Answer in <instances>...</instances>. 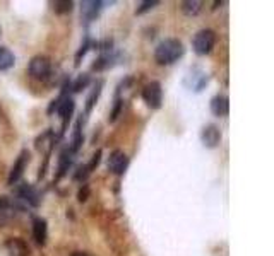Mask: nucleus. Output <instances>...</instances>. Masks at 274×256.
<instances>
[{"mask_svg":"<svg viewBox=\"0 0 274 256\" xmlns=\"http://www.w3.org/2000/svg\"><path fill=\"white\" fill-rule=\"evenodd\" d=\"M182 55H184V45H182V41H178V39H175V38L161 41L154 52V58L159 65L175 63Z\"/></svg>","mask_w":274,"mask_h":256,"instance_id":"obj_1","label":"nucleus"},{"mask_svg":"<svg viewBox=\"0 0 274 256\" xmlns=\"http://www.w3.org/2000/svg\"><path fill=\"white\" fill-rule=\"evenodd\" d=\"M216 45V33L213 29H200L192 39L194 52L197 55H208Z\"/></svg>","mask_w":274,"mask_h":256,"instance_id":"obj_2","label":"nucleus"},{"mask_svg":"<svg viewBox=\"0 0 274 256\" xmlns=\"http://www.w3.org/2000/svg\"><path fill=\"white\" fill-rule=\"evenodd\" d=\"M143 99L149 108L158 110L161 106V103H163V89H161V84L156 81L149 82L143 89Z\"/></svg>","mask_w":274,"mask_h":256,"instance_id":"obj_3","label":"nucleus"},{"mask_svg":"<svg viewBox=\"0 0 274 256\" xmlns=\"http://www.w3.org/2000/svg\"><path fill=\"white\" fill-rule=\"evenodd\" d=\"M28 72L29 75L34 77V79H47L50 75L52 72V63L48 60L47 57H34L31 62H29V67H28Z\"/></svg>","mask_w":274,"mask_h":256,"instance_id":"obj_4","label":"nucleus"},{"mask_svg":"<svg viewBox=\"0 0 274 256\" xmlns=\"http://www.w3.org/2000/svg\"><path fill=\"white\" fill-rule=\"evenodd\" d=\"M129 167V157L124 150H113L108 157V169L113 174H124Z\"/></svg>","mask_w":274,"mask_h":256,"instance_id":"obj_5","label":"nucleus"},{"mask_svg":"<svg viewBox=\"0 0 274 256\" xmlns=\"http://www.w3.org/2000/svg\"><path fill=\"white\" fill-rule=\"evenodd\" d=\"M28 162H29V152L28 150H22L21 154H19L17 161L14 162L12 169H11V174H9V180H7L9 185H14L19 178H21L22 173H24V169H26V166H28Z\"/></svg>","mask_w":274,"mask_h":256,"instance_id":"obj_6","label":"nucleus"},{"mask_svg":"<svg viewBox=\"0 0 274 256\" xmlns=\"http://www.w3.org/2000/svg\"><path fill=\"white\" fill-rule=\"evenodd\" d=\"M200 139H202V144L206 147L214 149V147H218L219 142H221V132H219V128L216 125H208V126H204Z\"/></svg>","mask_w":274,"mask_h":256,"instance_id":"obj_7","label":"nucleus"},{"mask_svg":"<svg viewBox=\"0 0 274 256\" xmlns=\"http://www.w3.org/2000/svg\"><path fill=\"white\" fill-rule=\"evenodd\" d=\"M16 193L19 196V200H24L28 205H31V207H38V205H40V195H38V191L34 190L33 186L21 185L16 190Z\"/></svg>","mask_w":274,"mask_h":256,"instance_id":"obj_8","label":"nucleus"},{"mask_svg":"<svg viewBox=\"0 0 274 256\" xmlns=\"http://www.w3.org/2000/svg\"><path fill=\"white\" fill-rule=\"evenodd\" d=\"M6 248H7L9 256H29L28 244L24 243L22 239H19V238H11V239H9L6 243Z\"/></svg>","mask_w":274,"mask_h":256,"instance_id":"obj_9","label":"nucleus"},{"mask_svg":"<svg viewBox=\"0 0 274 256\" xmlns=\"http://www.w3.org/2000/svg\"><path fill=\"white\" fill-rule=\"evenodd\" d=\"M33 236L36 239L38 244H45L47 243V236H48V229H47V220L36 217L33 220Z\"/></svg>","mask_w":274,"mask_h":256,"instance_id":"obj_10","label":"nucleus"},{"mask_svg":"<svg viewBox=\"0 0 274 256\" xmlns=\"http://www.w3.org/2000/svg\"><path fill=\"white\" fill-rule=\"evenodd\" d=\"M57 110H58V115H60V118L63 120V125H65L67 120L72 116V113H74V101H72L71 97L58 99L57 101Z\"/></svg>","mask_w":274,"mask_h":256,"instance_id":"obj_11","label":"nucleus"},{"mask_svg":"<svg viewBox=\"0 0 274 256\" xmlns=\"http://www.w3.org/2000/svg\"><path fill=\"white\" fill-rule=\"evenodd\" d=\"M211 111L216 116H224L230 111V101L226 96H216L211 99Z\"/></svg>","mask_w":274,"mask_h":256,"instance_id":"obj_12","label":"nucleus"},{"mask_svg":"<svg viewBox=\"0 0 274 256\" xmlns=\"http://www.w3.org/2000/svg\"><path fill=\"white\" fill-rule=\"evenodd\" d=\"M103 4L101 2H95V0H91V2H82V17L84 19H95L98 16V12H100Z\"/></svg>","mask_w":274,"mask_h":256,"instance_id":"obj_13","label":"nucleus"},{"mask_svg":"<svg viewBox=\"0 0 274 256\" xmlns=\"http://www.w3.org/2000/svg\"><path fill=\"white\" fill-rule=\"evenodd\" d=\"M14 65V53L9 48L0 46V72L9 70Z\"/></svg>","mask_w":274,"mask_h":256,"instance_id":"obj_14","label":"nucleus"},{"mask_svg":"<svg viewBox=\"0 0 274 256\" xmlns=\"http://www.w3.org/2000/svg\"><path fill=\"white\" fill-rule=\"evenodd\" d=\"M200 6L202 4L197 2V0H187V2H182V11L187 16H195V14H199Z\"/></svg>","mask_w":274,"mask_h":256,"instance_id":"obj_15","label":"nucleus"},{"mask_svg":"<svg viewBox=\"0 0 274 256\" xmlns=\"http://www.w3.org/2000/svg\"><path fill=\"white\" fill-rule=\"evenodd\" d=\"M72 7H74V4L68 2V0H57V2H53V11H55L57 14L71 12Z\"/></svg>","mask_w":274,"mask_h":256,"instance_id":"obj_16","label":"nucleus"},{"mask_svg":"<svg viewBox=\"0 0 274 256\" xmlns=\"http://www.w3.org/2000/svg\"><path fill=\"white\" fill-rule=\"evenodd\" d=\"M87 84H89V75H87V73H81V75L76 79L74 86H72V91L79 92V91L84 89V87L87 86Z\"/></svg>","mask_w":274,"mask_h":256,"instance_id":"obj_17","label":"nucleus"},{"mask_svg":"<svg viewBox=\"0 0 274 256\" xmlns=\"http://www.w3.org/2000/svg\"><path fill=\"white\" fill-rule=\"evenodd\" d=\"M154 6H158V2H156V0H148V2H143L139 7H137L135 14H143L146 11H149V9H153Z\"/></svg>","mask_w":274,"mask_h":256,"instance_id":"obj_18","label":"nucleus"},{"mask_svg":"<svg viewBox=\"0 0 274 256\" xmlns=\"http://www.w3.org/2000/svg\"><path fill=\"white\" fill-rule=\"evenodd\" d=\"M12 209V201L7 196H0V214H6Z\"/></svg>","mask_w":274,"mask_h":256,"instance_id":"obj_19","label":"nucleus"},{"mask_svg":"<svg viewBox=\"0 0 274 256\" xmlns=\"http://www.w3.org/2000/svg\"><path fill=\"white\" fill-rule=\"evenodd\" d=\"M87 195H89V186H82V188L79 190V195H77V198H79V201H86L87 200Z\"/></svg>","mask_w":274,"mask_h":256,"instance_id":"obj_20","label":"nucleus"},{"mask_svg":"<svg viewBox=\"0 0 274 256\" xmlns=\"http://www.w3.org/2000/svg\"><path fill=\"white\" fill-rule=\"evenodd\" d=\"M100 157H101V152H100V150H98V152H96V154H95V156H93V161H91V164H89V166H87V169H89V171H91V169H95V167L98 166V162H100Z\"/></svg>","mask_w":274,"mask_h":256,"instance_id":"obj_21","label":"nucleus"},{"mask_svg":"<svg viewBox=\"0 0 274 256\" xmlns=\"http://www.w3.org/2000/svg\"><path fill=\"white\" fill-rule=\"evenodd\" d=\"M100 86H101V84H100ZM100 86H98V89H96L95 92H93L91 97H89V99H87V111H89L91 108H93V101H95V97H98V94H100Z\"/></svg>","mask_w":274,"mask_h":256,"instance_id":"obj_22","label":"nucleus"},{"mask_svg":"<svg viewBox=\"0 0 274 256\" xmlns=\"http://www.w3.org/2000/svg\"><path fill=\"white\" fill-rule=\"evenodd\" d=\"M72 256H89V254H87V253H82V251H76V253L72 254Z\"/></svg>","mask_w":274,"mask_h":256,"instance_id":"obj_23","label":"nucleus"}]
</instances>
